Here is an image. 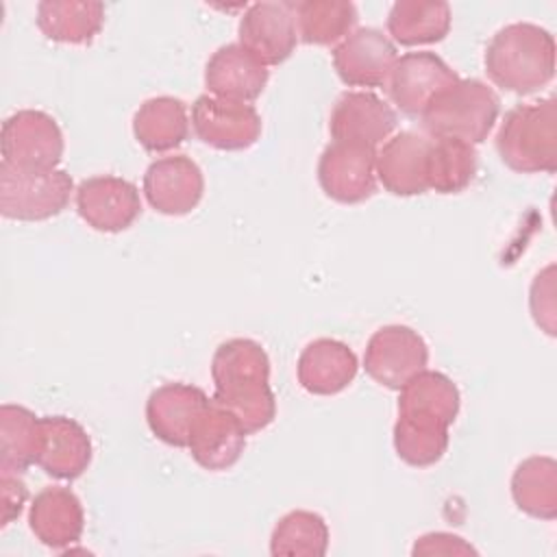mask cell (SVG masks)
<instances>
[{"label":"cell","instance_id":"cell-1","mask_svg":"<svg viewBox=\"0 0 557 557\" xmlns=\"http://www.w3.org/2000/svg\"><path fill=\"white\" fill-rule=\"evenodd\" d=\"M398 392L394 448L405 463L429 468L448 448V426L461 405L459 389L450 376L424 368Z\"/></svg>","mask_w":557,"mask_h":557},{"label":"cell","instance_id":"cell-2","mask_svg":"<svg viewBox=\"0 0 557 557\" xmlns=\"http://www.w3.org/2000/svg\"><path fill=\"white\" fill-rule=\"evenodd\" d=\"M211 379L213 400L226 407L246 433L272 424L276 398L270 387V359L259 342L248 337L222 342L211 359Z\"/></svg>","mask_w":557,"mask_h":557},{"label":"cell","instance_id":"cell-3","mask_svg":"<svg viewBox=\"0 0 557 557\" xmlns=\"http://www.w3.org/2000/svg\"><path fill=\"white\" fill-rule=\"evenodd\" d=\"M485 72L494 85L513 94H533L555 74V39L531 22L498 28L485 48Z\"/></svg>","mask_w":557,"mask_h":557},{"label":"cell","instance_id":"cell-4","mask_svg":"<svg viewBox=\"0 0 557 557\" xmlns=\"http://www.w3.org/2000/svg\"><path fill=\"white\" fill-rule=\"evenodd\" d=\"M498 111L500 98L490 85L479 78H459L426 104L420 120L431 139L476 146L492 133Z\"/></svg>","mask_w":557,"mask_h":557},{"label":"cell","instance_id":"cell-5","mask_svg":"<svg viewBox=\"0 0 557 557\" xmlns=\"http://www.w3.org/2000/svg\"><path fill=\"white\" fill-rule=\"evenodd\" d=\"M500 161L522 174L557 170V104L555 98L509 109L496 133Z\"/></svg>","mask_w":557,"mask_h":557},{"label":"cell","instance_id":"cell-6","mask_svg":"<svg viewBox=\"0 0 557 557\" xmlns=\"http://www.w3.org/2000/svg\"><path fill=\"white\" fill-rule=\"evenodd\" d=\"M74 191L65 170H20L0 163V213L7 220L41 222L59 215Z\"/></svg>","mask_w":557,"mask_h":557},{"label":"cell","instance_id":"cell-7","mask_svg":"<svg viewBox=\"0 0 557 557\" xmlns=\"http://www.w3.org/2000/svg\"><path fill=\"white\" fill-rule=\"evenodd\" d=\"M63 133L52 115L22 109L2 122V161L20 170H52L63 157Z\"/></svg>","mask_w":557,"mask_h":557},{"label":"cell","instance_id":"cell-8","mask_svg":"<svg viewBox=\"0 0 557 557\" xmlns=\"http://www.w3.org/2000/svg\"><path fill=\"white\" fill-rule=\"evenodd\" d=\"M429 348L418 331L405 324H387L372 333L363 352L370 379L389 389H400L426 368Z\"/></svg>","mask_w":557,"mask_h":557},{"label":"cell","instance_id":"cell-9","mask_svg":"<svg viewBox=\"0 0 557 557\" xmlns=\"http://www.w3.org/2000/svg\"><path fill=\"white\" fill-rule=\"evenodd\" d=\"M322 191L342 205H357L376 191V148L331 141L318 161Z\"/></svg>","mask_w":557,"mask_h":557},{"label":"cell","instance_id":"cell-10","mask_svg":"<svg viewBox=\"0 0 557 557\" xmlns=\"http://www.w3.org/2000/svg\"><path fill=\"white\" fill-rule=\"evenodd\" d=\"M196 137L218 150H246L261 135V115L248 102H235L202 94L191 104Z\"/></svg>","mask_w":557,"mask_h":557},{"label":"cell","instance_id":"cell-11","mask_svg":"<svg viewBox=\"0 0 557 557\" xmlns=\"http://www.w3.org/2000/svg\"><path fill=\"white\" fill-rule=\"evenodd\" d=\"M239 46L265 67L292 57L298 44L296 2H255L239 20Z\"/></svg>","mask_w":557,"mask_h":557},{"label":"cell","instance_id":"cell-12","mask_svg":"<svg viewBox=\"0 0 557 557\" xmlns=\"http://www.w3.org/2000/svg\"><path fill=\"white\" fill-rule=\"evenodd\" d=\"M76 211L94 231L120 233L139 218L141 200L131 181L100 174L78 183Z\"/></svg>","mask_w":557,"mask_h":557},{"label":"cell","instance_id":"cell-13","mask_svg":"<svg viewBox=\"0 0 557 557\" xmlns=\"http://www.w3.org/2000/svg\"><path fill=\"white\" fill-rule=\"evenodd\" d=\"M457 81L459 74L435 52H407L396 59L387 81V91L392 102L405 115L420 117L426 104Z\"/></svg>","mask_w":557,"mask_h":557},{"label":"cell","instance_id":"cell-14","mask_svg":"<svg viewBox=\"0 0 557 557\" xmlns=\"http://www.w3.org/2000/svg\"><path fill=\"white\" fill-rule=\"evenodd\" d=\"M398 54L379 28H357L333 48V67L348 87H387Z\"/></svg>","mask_w":557,"mask_h":557},{"label":"cell","instance_id":"cell-15","mask_svg":"<svg viewBox=\"0 0 557 557\" xmlns=\"http://www.w3.org/2000/svg\"><path fill=\"white\" fill-rule=\"evenodd\" d=\"M205 194V176L187 154H170L152 161L144 174V196L163 215H185L198 207Z\"/></svg>","mask_w":557,"mask_h":557},{"label":"cell","instance_id":"cell-16","mask_svg":"<svg viewBox=\"0 0 557 557\" xmlns=\"http://www.w3.org/2000/svg\"><path fill=\"white\" fill-rule=\"evenodd\" d=\"M396 128V111L370 91H344L333 104L329 133L333 141L376 148Z\"/></svg>","mask_w":557,"mask_h":557},{"label":"cell","instance_id":"cell-17","mask_svg":"<svg viewBox=\"0 0 557 557\" xmlns=\"http://www.w3.org/2000/svg\"><path fill=\"white\" fill-rule=\"evenodd\" d=\"M246 435L244 424L226 407L209 398L189 431L187 448L198 466L220 472L237 463L246 446Z\"/></svg>","mask_w":557,"mask_h":557},{"label":"cell","instance_id":"cell-18","mask_svg":"<svg viewBox=\"0 0 557 557\" xmlns=\"http://www.w3.org/2000/svg\"><path fill=\"white\" fill-rule=\"evenodd\" d=\"M431 137L400 131L376 150V181L394 196H418L429 189L426 161Z\"/></svg>","mask_w":557,"mask_h":557},{"label":"cell","instance_id":"cell-19","mask_svg":"<svg viewBox=\"0 0 557 557\" xmlns=\"http://www.w3.org/2000/svg\"><path fill=\"white\" fill-rule=\"evenodd\" d=\"M207 403L209 396L196 385L165 383L148 396L146 422L157 440L168 446L185 448L189 431Z\"/></svg>","mask_w":557,"mask_h":557},{"label":"cell","instance_id":"cell-20","mask_svg":"<svg viewBox=\"0 0 557 557\" xmlns=\"http://www.w3.org/2000/svg\"><path fill=\"white\" fill-rule=\"evenodd\" d=\"M270 78L268 67L239 44L218 48L205 67V85L211 96L252 102L261 96Z\"/></svg>","mask_w":557,"mask_h":557},{"label":"cell","instance_id":"cell-21","mask_svg":"<svg viewBox=\"0 0 557 557\" xmlns=\"http://www.w3.org/2000/svg\"><path fill=\"white\" fill-rule=\"evenodd\" d=\"M357 368V355L348 344L320 337L302 348L296 363V374L305 392L315 396H333L352 383Z\"/></svg>","mask_w":557,"mask_h":557},{"label":"cell","instance_id":"cell-22","mask_svg":"<svg viewBox=\"0 0 557 557\" xmlns=\"http://www.w3.org/2000/svg\"><path fill=\"white\" fill-rule=\"evenodd\" d=\"M91 463V437L85 426L67 416L41 418V450L37 466L63 481L78 479Z\"/></svg>","mask_w":557,"mask_h":557},{"label":"cell","instance_id":"cell-23","mask_svg":"<svg viewBox=\"0 0 557 557\" xmlns=\"http://www.w3.org/2000/svg\"><path fill=\"white\" fill-rule=\"evenodd\" d=\"M28 527L41 544L63 550L83 535V505L67 487H44L30 503Z\"/></svg>","mask_w":557,"mask_h":557},{"label":"cell","instance_id":"cell-24","mask_svg":"<svg viewBox=\"0 0 557 557\" xmlns=\"http://www.w3.org/2000/svg\"><path fill=\"white\" fill-rule=\"evenodd\" d=\"M133 135L148 152H168L189 135V115L183 100L157 96L146 100L133 117Z\"/></svg>","mask_w":557,"mask_h":557},{"label":"cell","instance_id":"cell-25","mask_svg":"<svg viewBox=\"0 0 557 557\" xmlns=\"http://www.w3.org/2000/svg\"><path fill=\"white\" fill-rule=\"evenodd\" d=\"M37 26L50 39L59 44H87L104 24L102 2L78 0H44L37 4Z\"/></svg>","mask_w":557,"mask_h":557},{"label":"cell","instance_id":"cell-26","mask_svg":"<svg viewBox=\"0 0 557 557\" xmlns=\"http://www.w3.org/2000/svg\"><path fill=\"white\" fill-rule=\"evenodd\" d=\"M450 7L442 0H400L387 13V33L400 46L442 41L450 30Z\"/></svg>","mask_w":557,"mask_h":557},{"label":"cell","instance_id":"cell-27","mask_svg":"<svg viewBox=\"0 0 557 557\" xmlns=\"http://www.w3.org/2000/svg\"><path fill=\"white\" fill-rule=\"evenodd\" d=\"M511 496L527 516L553 520L557 516V461L546 455L520 461L511 476Z\"/></svg>","mask_w":557,"mask_h":557},{"label":"cell","instance_id":"cell-28","mask_svg":"<svg viewBox=\"0 0 557 557\" xmlns=\"http://www.w3.org/2000/svg\"><path fill=\"white\" fill-rule=\"evenodd\" d=\"M41 450V418L22 405L0 407V472L22 474L37 463Z\"/></svg>","mask_w":557,"mask_h":557},{"label":"cell","instance_id":"cell-29","mask_svg":"<svg viewBox=\"0 0 557 557\" xmlns=\"http://www.w3.org/2000/svg\"><path fill=\"white\" fill-rule=\"evenodd\" d=\"M357 24V7L339 0H307L296 4L298 39L313 46H337Z\"/></svg>","mask_w":557,"mask_h":557},{"label":"cell","instance_id":"cell-30","mask_svg":"<svg viewBox=\"0 0 557 557\" xmlns=\"http://www.w3.org/2000/svg\"><path fill=\"white\" fill-rule=\"evenodd\" d=\"M476 174V150L459 139H431L426 181L437 194L463 191Z\"/></svg>","mask_w":557,"mask_h":557},{"label":"cell","instance_id":"cell-31","mask_svg":"<svg viewBox=\"0 0 557 557\" xmlns=\"http://www.w3.org/2000/svg\"><path fill=\"white\" fill-rule=\"evenodd\" d=\"M329 548V527L322 516L296 509L285 513L270 537L272 555L292 557H322Z\"/></svg>","mask_w":557,"mask_h":557},{"label":"cell","instance_id":"cell-32","mask_svg":"<svg viewBox=\"0 0 557 557\" xmlns=\"http://www.w3.org/2000/svg\"><path fill=\"white\" fill-rule=\"evenodd\" d=\"M531 315L537 326H542L548 335H555V265H546L531 285L529 296Z\"/></svg>","mask_w":557,"mask_h":557},{"label":"cell","instance_id":"cell-33","mask_svg":"<svg viewBox=\"0 0 557 557\" xmlns=\"http://www.w3.org/2000/svg\"><path fill=\"white\" fill-rule=\"evenodd\" d=\"M413 555H474L476 550L459 535L455 533H444V531H435V533H426L420 535L411 548Z\"/></svg>","mask_w":557,"mask_h":557},{"label":"cell","instance_id":"cell-34","mask_svg":"<svg viewBox=\"0 0 557 557\" xmlns=\"http://www.w3.org/2000/svg\"><path fill=\"white\" fill-rule=\"evenodd\" d=\"M0 490H2V527L11 524L26 503V485L20 474L0 472Z\"/></svg>","mask_w":557,"mask_h":557}]
</instances>
